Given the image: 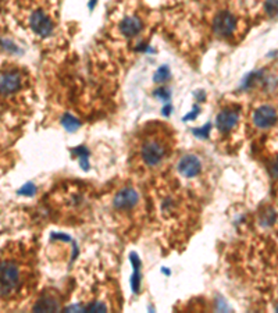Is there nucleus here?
Returning a JSON list of instances; mask_svg holds the SVG:
<instances>
[{"mask_svg":"<svg viewBox=\"0 0 278 313\" xmlns=\"http://www.w3.org/2000/svg\"><path fill=\"white\" fill-rule=\"evenodd\" d=\"M34 281V267L24 246L14 245L0 255V306L21 301Z\"/></svg>","mask_w":278,"mask_h":313,"instance_id":"f257e3e1","label":"nucleus"},{"mask_svg":"<svg viewBox=\"0 0 278 313\" xmlns=\"http://www.w3.org/2000/svg\"><path fill=\"white\" fill-rule=\"evenodd\" d=\"M170 145L160 134H148L139 145V158L144 166L156 167L169 156Z\"/></svg>","mask_w":278,"mask_h":313,"instance_id":"f03ea898","label":"nucleus"},{"mask_svg":"<svg viewBox=\"0 0 278 313\" xmlns=\"http://www.w3.org/2000/svg\"><path fill=\"white\" fill-rule=\"evenodd\" d=\"M24 77L17 68L0 70V96L9 98L23 89Z\"/></svg>","mask_w":278,"mask_h":313,"instance_id":"7ed1b4c3","label":"nucleus"},{"mask_svg":"<svg viewBox=\"0 0 278 313\" xmlns=\"http://www.w3.org/2000/svg\"><path fill=\"white\" fill-rule=\"evenodd\" d=\"M30 27L39 37L48 38L53 34L55 25L43 10H35L30 16Z\"/></svg>","mask_w":278,"mask_h":313,"instance_id":"20e7f679","label":"nucleus"},{"mask_svg":"<svg viewBox=\"0 0 278 313\" xmlns=\"http://www.w3.org/2000/svg\"><path fill=\"white\" fill-rule=\"evenodd\" d=\"M236 28V19L230 12H220L214 17L213 30L214 34L220 38H227L234 34Z\"/></svg>","mask_w":278,"mask_h":313,"instance_id":"39448f33","label":"nucleus"},{"mask_svg":"<svg viewBox=\"0 0 278 313\" xmlns=\"http://www.w3.org/2000/svg\"><path fill=\"white\" fill-rule=\"evenodd\" d=\"M278 114L271 106H261L253 113V124L257 128H270L277 123Z\"/></svg>","mask_w":278,"mask_h":313,"instance_id":"423d86ee","label":"nucleus"},{"mask_svg":"<svg viewBox=\"0 0 278 313\" xmlns=\"http://www.w3.org/2000/svg\"><path fill=\"white\" fill-rule=\"evenodd\" d=\"M139 202V195L133 188H124L117 192L114 198V208L117 210H131Z\"/></svg>","mask_w":278,"mask_h":313,"instance_id":"0eeeda50","label":"nucleus"},{"mask_svg":"<svg viewBox=\"0 0 278 313\" xmlns=\"http://www.w3.org/2000/svg\"><path fill=\"white\" fill-rule=\"evenodd\" d=\"M178 172L181 176L187 178H194L196 177L198 174L202 170V163L198 156L195 154H187L180 159L178 162Z\"/></svg>","mask_w":278,"mask_h":313,"instance_id":"6e6552de","label":"nucleus"},{"mask_svg":"<svg viewBox=\"0 0 278 313\" xmlns=\"http://www.w3.org/2000/svg\"><path fill=\"white\" fill-rule=\"evenodd\" d=\"M142 30H144V23L136 16H128L118 25V31L121 35L127 38L136 37Z\"/></svg>","mask_w":278,"mask_h":313,"instance_id":"1a4fd4ad","label":"nucleus"},{"mask_svg":"<svg viewBox=\"0 0 278 313\" xmlns=\"http://www.w3.org/2000/svg\"><path fill=\"white\" fill-rule=\"evenodd\" d=\"M238 120H239L238 111L227 109V110L218 113L217 118H216V125H217V129L220 132H228L235 127Z\"/></svg>","mask_w":278,"mask_h":313,"instance_id":"9d476101","label":"nucleus"},{"mask_svg":"<svg viewBox=\"0 0 278 313\" xmlns=\"http://www.w3.org/2000/svg\"><path fill=\"white\" fill-rule=\"evenodd\" d=\"M59 309H60L59 301L53 295L49 294H43L34 305V310H39V312H53V310H59Z\"/></svg>","mask_w":278,"mask_h":313,"instance_id":"9b49d317","label":"nucleus"},{"mask_svg":"<svg viewBox=\"0 0 278 313\" xmlns=\"http://www.w3.org/2000/svg\"><path fill=\"white\" fill-rule=\"evenodd\" d=\"M63 125L66 127L68 131H75V129H78L79 128V125H81V123H79L78 120L75 118V117H73L71 114H66V116L63 117Z\"/></svg>","mask_w":278,"mask_h":313,"instance_id":"f8f14e48","label":"nucleus"},{"mask_svg":"<svg viewBox=\"0 0 278 313\" xmlns=\"http://www.w3.org/2000/svg\"><path fill=\"white\" fill-rule=\"evenodd\" d=\"M264 12L268 16H271V17L278 16V0H266V3H264Z\"/></svg>","mask_w":278,"mask_h":313,"instance_id":"ddd939ff","label":"nucleus"},{"mask_svg":"<svg viewBox=\"0 0 278 313\" xmlns=\"http://www.w3.org/2000/svg\"><path fill=\"white\" fill-rule=\"evenodd\" d=\"M170 78V70L169 67H160L158 70V73L155 74V81L156 82H164V81H167Z\"/></svg>","mask_w":278,"mask_h":313,"instance_id":"4468645a","label":"nucleus"},{"mask_svg":"<svg viewBox=\"0 0 278 313\" xmlns=\"http://www.w3.org/2000/svg\"><path fill=\"white\" fill-rule=\"evenodd\" d=\"M271 174H272V176H274V177L278 178V158L275 160H274V162H272Z\"/></svg>","mask_w":278,"mask_h":313,"instance_id":"2eb2a0df","label":"nucleus"}]
</instances>
